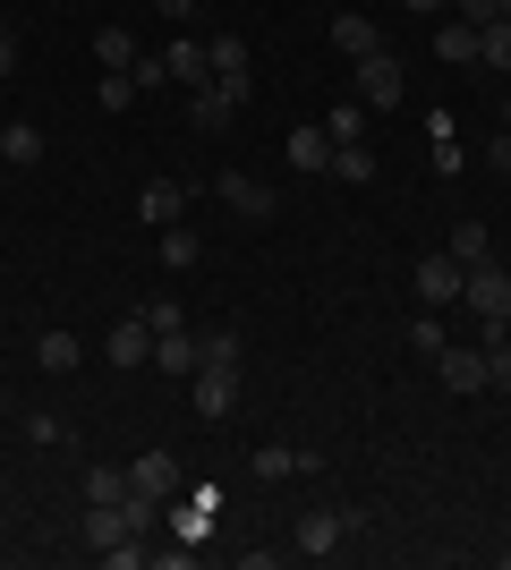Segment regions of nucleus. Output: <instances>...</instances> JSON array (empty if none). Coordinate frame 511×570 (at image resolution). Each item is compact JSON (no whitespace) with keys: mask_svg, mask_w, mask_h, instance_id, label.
Segmentation results:
<instances>
[{"mask_svg":"<svg viewBox=\"0 0 511 570\" xmlns=\"http://www.w3.org/2000/svg\"><path fill=\"white\" fill-rule=\"evenodd\" d=\"M0 77H18V35L0 26Z\"/></svg>","mask_w":511,"mask_h":570,"instance_id":"e433bc0d","label":"nucleus"},{"mask_svg":"<svg viewBox=\"0 0 511 570\" xmlns=\"http://www.w3.org/2000/svg\"><path fill=\"white\" fill-rule=\"evenodd\" d=\"M435 51H443V60H452V69H478V26L443 18V26H435Z\"/></svg>","mask_w":511,"mask_h":570,"instance_id":"aec40b11","label":"nucleus"},{"mask_svg":"<svg viewBox=\"0 0 511 570\" xmlns=\"http://www.w3.org/2000/svg\"><path fill=\"white\" fill-rule=\"evenodd\" d=\"M358 128H366V102H358V95H350L333 119H324V137H333V145H341V137H358Z\"/></svg>","mask_w":511,"mask_h":570,"instance_id":"2f4dec72","label":"nucleus"},{"mask_svg":"<svg viewBox=\"0 0 511 570\" xmlns=\"http://www.w3.org/2000/svg\"><path fill=\"white\" fill-rule=\"evenodd\" d=\"M95 95H102V111H128V102H137V77H128V69H111V77L95 86Z\"/></svg>","mask_w":511,"mask_h":570,"instance_id":"7c9ffc66","label":"nucleus"},{"mask_svg":"<svg viewBox=\"0 0 511 570\" xmlns=\"http://www.w3.org/2000/svg\"><path fill=\"white\" fill-rule=\"evenodd\" d=\"M461 298H469V315H478V324H487V333H503V315H511V273L503 264H469L461 273Z\"/></svg>","mask_w":511,"mask_h":570,"instance_id":"f257e3e1","label":"nucleus"},{"mask_svg":"<svg viewBox=\"0 0 511 570\" xmlns=\"http://www.w3.org/2000/svg\"><path fill=\"white\" fill-rule=\"evenodd\" d=\"M478 60H487V69H511V18L478 26Z\"/></svg>","mask_w":511,"mask_h":570,"instance_id":"b1692460","label":"nucleus"},{"mask_svg":"<svg viewBox=\"0 0 511 570\" xmlns=\"http://www.w3.org/2000/svg\"><path fill=\"white\" fill-rule=\"evenodd\" d=\"M77 357H86V341H77V333H60V324H51V333L35 341V366H43V375H77Z\"/></svg>","mask_w":511,"mask_h":570,"instance_id":"2eb2a0df","label":"nucleus"},{"mask_svg":"<svg viewBox=\"0 0 511 570\" xmlns=\"http://www.w3.org/2000/svg\"><path fill=\"white\" fill-rule=\"evenodd\" d=\"M102 350H111V366H146V357H154V324H146V315H120Z\"/></svg>","mask_w":511,"mask_h":570,"instance_id":"1a4fd4ad","label":"nucleus"},{"mask_svg":"<svg viewBox=\"0 0 511 570\" xmlns=\"http://www.w3.org/2000/svg\"><path fill=\"white\" fill-rule=\"evenodd\" d=\"M426 137H435V170H443V179H452V170H461V137H452V119H426Z\"/></svg>","mask_w":511,"mask_h":570,"instance_id":"393cba45","label":"nucleus"},{"mask_svg":"<svg viewBox=\"0 0 511 570\" xmlns=\"http://www.w3.org/2000/svg\"><path fill=\"white\" fill-rule=\"evenodd\" d=\"M503 333H511V315H503Z\"/></svg>","mask_w":511,"mask_h":570,"instance_id":"79ce46f5","label":"nucleus"},{"mask_svg":"<svg viewBox=\"0 0 511 570\" xmlns=\"http://www.w3.org/2000/svg\"><path fill=\"white\" fill-rule=\"evenodd\" d=\"M163 69H170V86H188V95H196V86H214V51L196 43V35H170V43H163Z\"/></svg>","mask_w":511,"mask_h":570,"instance_id":"0eeeda50","label":"nucleus"},{"mask_svg":"<svg viewBox=\"0 0 511 570\" xmlns=\"http://www.w3.org/2000/svg\"><path fill=\"white\" fill-rule=\"evenodd\" d=\"M205 520H214V494H196L188 511H170V528H179V546H196V537H205Z\"/></svg>","mask_w":511,"mask_h":570,"instance_id":"cd10ccee","label":"nucleus"},{"mask_svg":"<svg viewBox=\"0 0 511 570\" xmlns=\"http://www.w3.org/2000/svg\"><path fill=\"white\" fill-rule=\"evenodd\" d=\"M214 196H222L239 222H273V214H282V196H273L265 179H247V170H214Z\"/></svg>","mask_w":511,"mask_h":570,"instance_id":"7ed1b4c3","label":"nucleus"},{"mask_svg":"<svg viewBox=\"0 0 511 570\" xmlns=\"http://www.w3.org/2000/svg\"><path fill=\"white\" fill-rule=\"evenodd\" d=\"M478 350H487V392H511V333H487Z\"/></svg>","mask_w":511,"mask_h":570,"instance_id":"4be33fe9","label":"nucleus"},{"mask_svg":"<svg viewBox=\"0 0 511 570\" xmlns=\"http://www.w3.org/2000/svg\"><path fill=\"white\" fill-rule=\"evenodd\" d=\"M410 350L417 357H443L452 341H443V324H435V307H417V324H410Z\"/></svg>","mask_w":511,"mask_h":570,"instance_id":"bb28decb","label":"nucleus"},{"mask_svg":"<svg viewBox=\"0 0 511 570\" xmlns=\"http://www.w3.org/2000/svg\"><path fill=\"white\" fill-rule=\"evenodd\" d=\"M0 26H9V18H0Z\"/></svg>","mask_w":511,"mask_h":570,"instance_id":"c03bdc74","label":"nucleus"},{"mask_svg":"<svg viewBox=\"0 0 511 570\" xmlns=\"http://www.w3.org/2000/svg\"><path fill=\"white\" fill-rule=\"evenodd\" d=\"M137 315L154 324V341H163V333H188V315H179V298H146Z\"/></svg>","mask_w":511,"mask_h":570,"instance_id":"c85d7f7f","label":"nucleus"},{"mask_svg":"<svg viewBox=\"0 0 511 570\" xmlns=\"http://www.w3.org/2000/svg\"><path fill=\"white\" fill-rule=\"evenodd\" d=\"M137 214H146L154 230H170V222L188 214V188H179V179H146V196H137Z\"/></svg>","mask_w":511,"mask_h":570,"instance_id":"ddd939ff","label":"nucleus"},{"mask_svg":"<svg viewBox=\"0 0 511 570\" xmlns=\"http://www.w3.org/2000/svg\"><path fill=\"white\" fill-rule=\"evenodd\" d=\"M154 18H170V26H188V18H196V0H154Z\"/></svg>","mask_w":511,"mask_h":570,"instance_id":"c9c22d12","label":"nucleus"},{"mask_svg":"<svg viewBox=\"0 0 511 570\" xmlns=\"http://www.w3.org/2000/svg\"><path fill=\"white\" fill-rule=\"evenodd\" d=\"M503 18H511V0H503Z\"/></svg>","mask_w":511,"mask_h":570,"instance_id":"37998d69","label":"nucleus"},{"mask_svg":"<svg viewBox=\"0 0 511 570\" xmlns=\"http://www.w3.org/2000/svg\"><path fill=\"white\" fill-rule=\"evenodd\" d=\"M435 375L452 383V392H487V350H469V341H461V350L435 357Z\"/></svg>","mask_w":511,"mask_h":570,"instance_id":"f8f14e48","label":"nucleus"},{"mask_svg":"<svg viewBox=\"0 0 511 570\" xmlns=\"http://www.w3.org/2000/svg\"><path fill=\"white\" fill-rule=\"evenodd\" d=\"M503 570H511V546H503Z\"/></svg>","mask_w":511,"mask_h":570,"instance_id":"a19ab883","label":"nucleus"},{"mask_svg":"<svg viewBox=\"0 0 511 570\" xmlns=\"http://www.w3.org/2000/svg\"><path fill=\"white\" fill-rule=\"evenodd\" d=\"M333 179H341V188H366V179H375V154H366V137H341V145H333Z\"/></svg>","mask_w":511,"mask_h":570,"instance_id":"f3484780","label":"nucleus"},{"mask_svg":"<svg viewBox=\"0 0 511 570\" xmlns=\"http://www.w3.org/2000/svg\"><path fill=\"white\" fill-rule=\"evenodd\" d=\"M282 154H291V170H307V179H316V170H333V137H324V128H291V145H282Z\"/></svg>","mask_w":511,"mask_h":570,"instance_id":"4468645a","label":"nucleus"},{"mask_svg":"<svg viewBox=\"0 0 511 570\" xmlns=\"http://www.w3.org/2000/svg\"><path fill=\"white\" fill-rule=\"evenodd\" d=\"M0 154H9L18 170H35L43 163V128H35V119H9V128H0Z\"/></svg>","mask_w":511,"mask_h":570,"instance_id":"6ab92c4d","label":"nucleus"},{"mask_svg":"<svg viewBox=\"0 0 511 570\" xmlns=\"http://www.w3.org/2000/svg\"><path fill=\"white\" fill-rule=\"evenodd\" d=\"M452 256H461V264H487L494 256V230H487V222H461V230H452Z\"/></svg>","mask_w":511,"mask_h":570,"instance_id":"5701e85b","label":"nucleus"},{"mask_svg":"<svg viewBox=\"0 0 511 570\" xmlns=\"http://www.w3.org/2000/svg\"><path fill=\"white\" fill-rule=\"evenodd\" d=\"M503 18V0H461V26H494Z\"/></svg>","mask_w":511,"mask_h":570,"instance_id":"f704fd0d","label":"nucleus"},{"mask_svg":"<svg viewBox=\"0 0 511 570\" xmlns=\"http://www.w3.org/2000/svg\"><path fill=\"white\" fill-rule=\"evenodd\" d=\"M128 485H137V494H170V485H179V460L170 452H137L128 460Z\"/></svg>","mask_w":511,"mask_h":570,"instance_id":"dca6fc26","label":"nucleus"},{"mask_svg":"<svg viewBox=\"0 0 511 570\" xmlns=\"http://www.w3.org/2000/svg\"><path fill=\"white\" fill-rule=\"evenodd\" d=\"M341 537H350V520H341V511H298V528H291V546L307 553V562L341 553Z\"/></svg>","mask_w":511,"mask_h":570,"instance_id":"6e6552de","label":"nucleus"},{"mask_svg":"<svg viewBox=\"0 0 511 570\" xmlns=\"http://www.w3.org/2000/svg\"><path fill=\"white\" fill-rule=\"evenodd\" d=\"M350 69H358V102H366V111H392V102L410 95V77H401L392 51H366V60H350Z\"/></svg>","mask_w":511,"mask_h":570,"instance_id":"f03ea898","label":"nucleus"},{"mask_svg":"<svg viewBox=\"0 0 511 570\" xmlns=\"http://www.w3.org/2000/svg\"><path fill=\"white\" fill-rule=\"evenodd\" d=\"M230 111H239V102L222 95V86H196V95H188V128H205V137H214V128H230Z\"/></svg>","mask_w":511,"mask_h":570,"instance_id":"a211bd4d","label":"nucleus"},{"mask_svg":"<svg viewBox=\"0 0 511 570\" xmlns=\"http://www.w3.org/2000/svg\"><path fill=\"white\" fill-rule=\"evenodd\" d=\"M205 341V366H239V333H196Z\"/></svg>","mask_w":511,"mask_h":570,"instance_id":"72a5a7b5","label":"nucleus"},{"mask_svg":"<svg viewBox=\"0 0 511 570\" xmlns=\"http://www.w3.org/2000/svg\"><path fill=\"white\" fill-rule=\"evenodd\" d=\"M163 264H170V273H188V264H196V230H188V222H170V230H163Z\"/></svg>","mask_w":511,"mask_h":570,"instance_id":"a878e982","label":"nucleus"},{"mask_svg":"<svg viewBox=\"0 0 511 570\" xmlns=\"http://www.w3.org/2000/svg\"><path fill=\"white\" fill-rule=\"evenodd\" d=\"M461 273H469V264L461 256H452V247H443V256H426V264H417V307H452V298H461Z\"/></svg>","mask_w":511,"mask_h":570,"instance_id":"423d86ee","label":"nucleus"},{"mask_svg":"<svg viewBox=\"0 0 511 570\" xmlns=\"http://www.w3.org/2000/svg\"><path fill=\"white\" fill-rule=\"evenodd\" d=\"M95 60H102V69H137L146 51H137V35H128V26H102V35H95Z\"/></svg>","mask_w":511,"mask_h":570,"instance_id":"412c9836","label":"nucleus"},{"mask_svg":"<svg viewBox=\"0 0 511 570\" xmlns=\"http://www.w3.org/2000/svg\"><path fill=\"white\" fill-rule=\"evenodd\" d=\"M494 170H503V179H511V137H494Z\"/></svg>","mask_w":511,"mask_h":570,"instance_id":"58836bf2","label":"nucleus"},{"mask_svg":"<svg viewBox=\"0 0 511 570\" xmlns=\"http://www.w3.org/2000/svg\"><path fill=\"white\" fill-rule=\"evenodd\" d=\"M392 9H410V18H443V0H392Z\"/></svg>","mask_w":511,"mask_h":570,"instance_id":"4c0bfd02","label":"nucleus"},{"mask_svg":"<svg viewBox=\"0 0 511 570\" xmlns=\"http://www.w3.org/2000/svg\"><path fill=\"white\" fill-rule=\"evenodd\" d=\"M333 51H341V60H366V51H384L375 18H366V9H341V18H333Z\"/></svg>","mask_w":511,"mask_h":570,"instance_id":"9d476101","label":"nucleus"},{"mask_svg":"<svg viewBox=\"0 0 511 570\" xmlns=\"http://www.w3.org/2000/svg\"><path fill=\"white\" fill-rule=\"evenodd\" d=\"M26 443H43V452H60V443H69V426H60V417L43 409V417H26Z\"/></svg>","mask_w":511,"mask_h":570,"instance_id":"473e14b6","label":"nucleus"},{"mask_svg":"<svg viewBox=\"0 0 511 570\" xmlns=\"http://www.w3.org/2000/svg\"><path fill=\"white\" fill-rule=\"evenodd\" d=\"M503 128H511V102H503Z\"/></svg>","mask_w":511,"mask_h":570,"instance_id":"ea45409f","label":"nucleus"},{"mask_svg":"<svg viewBox=\"0 0 511 570\" xmlns=\"http://www.w3.org/2000/svg\"><path fill=\"white\" fill-rule=\"evenodd\" d=\"M128 494V469H86V502H120Z\"/></svg>","mask_w":511,"mask_h":570,"instance_id":"c756f323","label":"nucleus"},{"mask_svg":"<svg viewBox=\"0 0 511 570\" xmlns=\"http://www.w3.org/2000/svg\"><path fill=\"white\" fill-rule=\"evenodd\" d=\"M188 409L196 417H230V409H239V366H196L188 375Z\"/></svg>","mask_w":511,"mask_h":570,"instance_id":"20e7f679","label":"nucleus"},{"mask_svg":"<svg viewBox=\"0 0 511 570\" xmlns=\"http://www.w3.org/2000/svg\"><path fill=\"white\" fill-rule=\"evenodd\" d=\"M154 366H163L170 383H188L196 366H205V341H196V333H163V341H154Z\"/></svg>","mask_w":511,"mask_h":570,"instance_id":"9b49d317","label":"nucleus"},{"mask_svg":"<svg viewBox=\"0 0 511 570\" xmlns=\"http://www.w3.org/2000/svg\"><path fill=\"white\" fill-rule=\"evenodd\" d=\"M205 51H214V86L230 102L256 95V69H247V43H239V35H205Z\"/></svg>","mask_w":511,"mask_h":570,"instance_id":"39448f33","label":"nucleus"}]
</instances>
